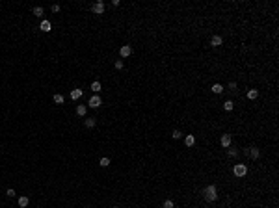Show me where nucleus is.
<instances>
[{
	"instance_id": "1",
	"label": "nucleus",
	"mask_w": 279,
	"mask_h": 208,
	"mask_svg": "<svg viewBox=\"0 0 279 208\" xmlns=\"http://www.w3.org/2000/svg\"><path fill=\"white\" fill-rule=\"evenodd\" d=\"M203 197H205V201L209 203H214L216 199H218V191H216V186H207L205 190H203Z\"/></svg>"
},
{
	"instance_id": "2",
	"label": "nucleus",
	"mask_w": 279,
	"mask_h": 208,
	"mask_svg": "<svg viewBox=\"0 0 279 208\" xmlns=\"http://www.w3.org/2000/svg\"><path fill=\"white\" fill-rule=\"evenodd\" d=\"M233 173L236 175V176H246V173H247V167L244 166V164H236V166L233 167Z\"/></svg>"
},
{
	"instance_id": "3",
	"label": "nucleus",
	"mask_w": 279,
	"mask_h": 208,
	"mask_svg": "<svg viewBox=\"0 0 279 208\" xmlns=\"http://www.w3.org/2000/svg\"><path fill=\"white\" fill-rule=\"evenodd\" d=\"M101 104H103V99H101L99 95H93L91 99H89V102H88V106H89V108H99Z\"/></svg>"
},
{
	"instance_id": "4",
	"label": "nucleus",
	"mask_w": 279,
	"mask_h": 208,
	"mask_svg": "<svg viewBox=\"0 0 279 208\" xmlns=\"http://www.w3.org/2000/svg\"><path fill=\"white\" fill-rule=\"evenodd\" d=\"M91 11H93L95 15H103V13H104V4H103V2H95V4L91 6Z\"/></svg>"
},
{
	"instance_id": "5",
	"label": "nucleus",
	"mask_w": 279,
	"mask_h": 208,
	"mask_svg": "<svg viewBox=\"0 0 279 208\" xmlns=\"http://www.w3.org/2000/svg\"><path fill=\"white\" fill-rule=\"evenodd\" d=\"M130 54H132V48H130V45H123V46L119 48V56H121V58H128Z\"/></svg>"
},
{
	"instance_id": "6",
	"label": "nucleus",
	"mask_w": 279,
	"mask_h": 208,
	"mask_svg": "<svg viewBox=\"0 0 279 208\" xmlns=\"http://www.w3.org/2000/svg\"><path fill=\"white\" fill-rule=\"evenodd\" d=\"M231 141H233L231 134H223V136H222V139H220V143H222V147H223V149H227V147H231Z\"/></svg>"
},
{
	"instance_id": "7",
	"label": "nucleus",
	"mask_w": 279,
	"mask_h": 208,
	"mask_svg": "<svg viewBox=\"0 0 279 208\" xmlns=\"http://www.w3.org/2000/svg\"><path fill=\"white\" fill-rule=\"evenodd\" d=\"M220 45H223V37L222 35H212V39H210V46H220Z\"/></svg>"
},
{
	"instance_id": "8",
	"label": "nucleus",
	"mask_w": 279,
	"mask_h": 208,
	"mask_svg": "<svg viewBox=\"0 0 279 208\" xmlns=\"http://www.w3.org/2000/svg\"><path fill=\"white\" fill-rule=\"evenodd\" d=\"M184 145H186V147H194V145H195V136L194 134L184 136Z\"/></svg>"
},
{
	"instance_id": "9",
	"label": "nucleus",
	"mask_w": 279,
	"mask_h": 208,
	"mask_svg": "<svg viewBox=\"0 0 279 208\" xmlns=\"http://www.w3.org/2000/svg\"><path fill=\"white\" fill-rule=\"evenodd\" d=\"M82 95H84V91H82V89H73V91L69 93V97H71L73 100H78V99H80Z\"/></svg>"
},
{
	"instance_id": "10",
	"label": "nucleus",
	"mask_w": 279,
	"mask_h": 208,
	"mask_svg": "<svg viewBox=\"0 0 279 208\" xmlns=\"http://www.w3.org/2000/svg\"><path fill=\"white\" fill-rule=\"evenodd\" d=\"M39 28H41L43 32H50V28H52V26H50V22L47 21V19H43V21H41V24H39Z\"/></svg>"
},
{
	"instance_id": "11",
	"label": "nucleus",
	"mask_w": 279,
	"mask_h": 208,
	"mask_svg": "<svg viewBox=\"0 0 279 208\" xmlns=\"http://www.w3.org/2000/svg\"><path fill=\"white\" fill-rule=\"evenodd\" d=\"M247 154H249V156H251V158H253V160H257L259 156H261V151H259L257 147H251V149H249V152H247Z\"/></svg>"
},
{
	"instance_id": "12",
	"label": "nucleus",
	"mask_w": 279,
	"mask_h": 208,
	"mask_svg": "<svg viewBox=\"0 0 279 208\" xmlns=\"http://www.w3.org/2000/svg\"><path fill=\"white\" fill-rule=\"evenodd\" d=\"M86 112H88V106H86V104H78V106H76V113H78L80 117H84Z\"/></svg>"
},
{
	"instance_id": "13",
	"label": "nucleus",
	"mask_w": 279,
	"mask_h": 208,
	"mask_svg": "<svg viewBox=\"0 0 279 208\" xmlns=\"http://www.w3.org/2000/svg\"><path fill=\"white\" fill-rule=\"evenodd\" d=\"M28 205H30V199L28 197H24V195H22V197H19V206H21V208H26Z\"/></svg>"
},
{
	"instance_id": "14",
	"label": "nucleus",
	"mask_w": 279,
	"mask_h": 208,
	"mask_svg": "<svg viewBox=\"0 0 279 208\" xmlns=\"http://www.w3.org/2000/svg\"><path fill=\"white\" fill-rule=\"evenodd\" d=\"M95 123H97L95 117H88V119H84V125H86L88 128H93V127H95Z\"/></svg>"
},
{
	"instance_id": "15",
	"label": "nucleus",
	"mask_w": 279,
	"mask_h": 208,
	"mask_svg": "<svg viewBox=\"0 0 279 208\" xmlns=\"http://www.w3.org/2000/svg\"><path fill=\"white\" fill-rule=\"evenodd\" d=\"M212 93H216V95L223 93V85L222 84H214V85H212Z\"/></svg>"
},
{
	"instance_id": "16",
	"label": "nucleus",
	"mask_w": 279,
	"mask_h": 208,
	"mask_svg": "<svg viewBox=\"0 0 279 208\" xmlns=\"http://www.w3.org/2000/svg\"><path fill=\"white\" fill-rule=\"evenodd\" d=\"M233 108H234V102H233V100H225V102H223V110H225V112H231Z\"/></svg>"
},
{
	"instance_id": "17",
	"label": "nucleus",
	"mask_w": 279,
	"mask_h": 208,
	"mask_svg": "<svg viewBox=\"0 0 279 208\" xmlns=\"http://www.w3.org/2000/svg\"><path fill=\"white\" fill-rule=\"evenodd\" d=\"M257 97H259V91H257V89H249V91H247V99L253 100V99H257Z\"/></svg>"
},
{
	"instance_id": "18",
	"label": "nucleus",
	"mask_w": 279,
	"mask_h": 208,
	"mask_svg": "<svg viewBox=\"0 0 279 208\" xmlns=\"http://www.w3.org/2000/svg\"><path fill=\"white\" fill-rule=\"evenodd\" d=\"M99 166H101V167H108V166H110V158H106V156H103V158L99 160Z\"/></svg>"
},
{
	"instance_id": "19",
	"label": "nucleus",
	"mask_w": 279,
	"mask_h": 208,
	"mask_svg": "<svg viewBox=\"0 0 279 208\" xmlns=\"http://www.w3.org/2000/svg\"><path fill=\"white\" fill-rule=\"evenodd\" d=\"M101 89H103V85H101V82H93V84H91V91L99 93Z\"/></svg>"
},
{
	"instance_id": "20",
	"label": "nucleus",
	"mask_w": 279,
	"mask_h": 208,
	"mask_svg": "<svg viewBox=\"0 0 279 208\" xmlns=\"http://www.w3.org/2000/svg\"><path fill=\"white\" fill-rule=\"evenodd\" d=\"M32 13L35 15V17H43V7H41V6H35Z\"/></svg>"
},
{
	"instance_id": "21",
	"label": "nucleus",
	"mask_w": 279,
	"mask_h": 208,
	"mask_svg": "<svg viewBox=\"0 0 279 208\" xmlns=\"http://www.w3.org/2000/svg\"><path fill=\"white\" fill-rule=\"evenodd\" d=\"M64 95H60V93H58V95H54V102H56V104H64Z\"/></svg>"
},
{
	"instance_id": "22",
	"label": "nucleus",
	"mask_w": 279,
	"mask_h": 208,
	"mask_svg": "<svg viewBox=\"0 0 279 208\" xmlns=\"http://www.w3.org/2000/svg\"><path fill=\"white\" fill-rule=\"evenodd\" d=\"M171 138H173V139H180V138H182V132H180V130H173V132H171Z\"/></svg>"
},
{
	"instance_id": "23",
	"label": "nucleus",
	"mask_w": 279,
	"mask_h": 208,
	"mask_svg": "<svg viewBox=\"0 0 279 208\" xmlns=\"http://www.w3.org/2000/svg\"><path fill=\"white\" fill-rule=\"evenodd\" d=\"M175 205H173V201H171V199H166V201H164V206L162 208H173Z\"/></svg>"
},
{
	"instance_id": "24",
	"label": "nucleus",
	"mask_w": 279,
	"mask_h": 208,
	"mask_svg": "<svg viewBox=\"0 0 279 208\" xmlns=\"http://www.w3.org/2000/svg\"><path fill=\"white\" fill-rule=\"evenodd\" d=\"M227 89H229V91H236V82H229Z\"/></svg>"
},
{
	"instance_id": "25",
	"label": "nucleus",
	"mask_w": 279,
	"mask_h": 208,
	"mask_svg": "<svg viewBox=\"0 0 279 208\" xmlns=\"http://www.w3.org/2000/svg\"><path fill=\"white\" fill-rule=\"evenodd\" d=\"M113 65H116V69H117V71H121V69H123V60H117Z\"/></svg>"
},
{
	"instance_id": "26",
	"label": "nucleus",
	"mask_w": 279,
	"mask_h": 208,
	"mask_svg": "<svg viewBox=\"0 0 279 208\" xmlns=\"http://www.w3.org/2000/svg\"><path fill=\"white\" fill-rule=\"evenodd\" d=\"M6 195H7V197H15V190H13V188H7Z\"/></svg>"
},
{
	"instance_id": "27",
	"label": "nucleus",
	"mask_w": 279,
	"mask_h": 208,
	"mask_svg": "<svg viewBox=\"0 0 279 208\" xmlns=\"http://www.w3.org/2000/svg\"><path fill=\"white\" fill-rule=\"evenodd\" d=\"M50 9H52V13H58V11H60V6H58V4H52Z\"/></svg>"
},
{
	"instance_id": "28",
	"label": "nucleus",
	"mask_w": 279,
	"mask_h": 208,
	"mask_svg": "<svg viewBox=\"0 0 279 208\" xmlns=\"http://www.w3.org/2000/svg\"><path fill=\"white\" fill-rule=\"evenodd\" d=\"M238 154V149H229V156H236Z\"/></svg>"
},
{
	"instance_id": "29",
	"label": "nucleus",
	"mask_w": 279,
	"mask_h": 208,
	"mask_svg": "<svg viewBox=\"0 0 279 208\" xmlns=\"http://www.w3.org/2000/svg\"><path fill=\"white\" fill-rule=\"evenodd\" d=\"M113 208H119V206H113Z\"/></svg>"
}]
</instances>
